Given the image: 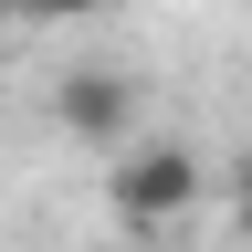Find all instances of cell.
<instances>
[{
    "label": "cell",
    "mask_w": 252,
    "mask_h": 252,
    "mask_svg": "<svg viewBox=\"0 0 252 252\" xmlns=\"http://www.w3.org/2000/svg\"><path fill=\"white\" fill-rule=\"evenodd\" d=\"M0 21H11V0H0Z\"/></svg>",
    "instance_id": "5"
},
{
    "label": "cell",
    "mask_w": 252,
    "mask_h": 252,
    "mask_svg": "<svg viewBox=\"0 0 252 252\" xmlns=\"http://www.w3.org/2000/svg\"><path fill=\"white\" fill-rule=\"evenodd\" d=\"M53 116L74 126V137L105 147V137H126V116H137V84H126L116 63H84V74H63V84H53Z\"/></svg>",
    "instance_id": "2"
},
{
    "label": "cell",
    "mask_w": 252,
    "mask_h": 252,
    "mask_svg": "<svg viewBox=\"0 0 252 252\" xmlns=\"http://www.w3.org/2000/svg\"><path fill=\"white\" fill-rule=\"evenodd\" d=\"M74 11H94V0H11V21H74Z\"/></svg>",
    "instance_id": "3"
},
{
    "label": "cell",
    "mask_w": 252,
    "mask_h": 252,
    "mask_svg": "<svg viewBox=\"0 0 252 252\" xmlns=\"http://www.w3.org/2000/svg\"><path fill=\"white\" fill-rule=\"evenodd\" d=\"M242 231H252V147H242Z\"/></svg>",
    "instance_id": "4"
},
{
    "label": "cell",
    "mask_w": 252,
    "mask_h": 252,
    "mask_svg": "<svg viewBox=\"0 0 252 252\" xmlns=\"http://www.w3.org/2000/svg\"><path fill=\"white\" fill-rule=\"evenodd\" d=\"M105 200L126 231H158V220H179L189 200H200V158H189L179 137H158V147H126L116 158V179H105Z\"/></svg>",
    "instance_id": "1"
}]
</instances>
